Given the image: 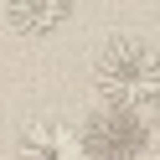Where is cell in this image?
<instances>
[{
	"label": "cell",
	"instance_id": "7a4b0ae2",
	"mask_svg": "<svg viewBox=\"0 0 160 160\" xmlns=\"http://www.w3.org/2000/svg\"><path fill=\"white\" fill-rule=\"evenodd\" d=\"M83 129V150L88 160H134L150 150V119L145 114H119V108H98V114H88Z\"/></svg>",
	"mask_w": 160,
	"mask_h": 160
},
{
	"label": "cell",
	"instance_id": "5b68a950",
	"mask_svg": "<svg viewBox=\"0 0 160 160\" xmlns=\"http://www.w3.org/2000/svg\"><path fill=\"white\" fill-rule=\"evenodd\" d=\"M145 160H160V134L150 139V150H145Z\"/></svg>",
	"mask_w": 160,
	"mask_h": 160
},
{
	"label": "cell",
	"instance_id": "6da1fadb",
	"mask_svg": "<svg viewBox=\"0 0 160 160\" xmlns=\"http://www.w3.org/2000/svg\"><path fill=\"white\" fill-rule=\"evenodd\" d=\"M93 88L103 108L119 114H145L160 103V52L145 36H108L93 57Z\"/></svg>",
	"mask_w": 160,
	"mask_h": 160
},
{
	"label": "cell",
	"instance_id": "277c9868",
	"mask_svg": "<svg viewBox=\"0 0 160 160\" xmlns=\"http://www.w3.org/2000/svg\"><path fill=\"white\" fill-rule=\"evenodd\" d=\"M72 0H11V5H0V21H5V31L16 36H52L62 31L67 21H72Z\"/></svg>",
	"mask_w": 160,
	"mask_h": 160
},
{
	"label": "cell",
	"instance_id": "3957f363",
	"mask_svg": "<svg viewBox=\"0 0 160 160\" xmlns=\"http://www.w3.org/2000/svg\"><path fill=\"white\" fill-rule=\"evenodd\" d=\"M16 155L21 160H88L83 150V129L62 114H36L31 124L16 139Z\"/></svg>",
	"mask_w": 160,
	"mask_h": 160
}]
</instances>
